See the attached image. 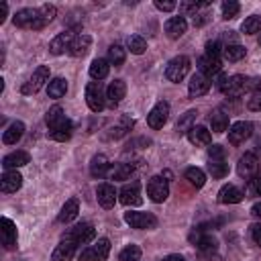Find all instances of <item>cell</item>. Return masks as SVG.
I'll return each instance as SVG.
<instances>
[{
	"label": "cell",
	"mask_w": 261,
	"mask_h": 261,
	"mask_svg": "<svg viewBox=\"0 0 261 261\" xmlns=\"http://www.w3.org/2000/svg\"><path fill=\"white\" fill-rule=\"evenodd\" d=\"M220 67H222V61H220V57H214V55H206V53H204V55L200 57V61H198L200 73H204V75H208V77L220 73Z\"/></svg>",
	"instance_id": "22"
},
{
	"label": "cell",
	"mask_w": 261,
	"mask_h": 261,
	"mask_svg": "<svg viewBox=\"0 0 261 261\" xmlns=\"http://www.w3.org/2000/svg\"><path fill=\"white\" fill-rule=\"evenodd\" d=\"M208 157L212 161H220V159H224V149L220 145H212V147H208Z\"/></svg>",
	"instance_id": "52"
},
{
	"label": "cell",
	"mask_w": 261,
	"mask_h": 261,
	"mask_svg": "<svg viewBox=\"0 0 261 261\" xmlns=\"http://www.w3.org/2000/svg\"><path fill=\"white\" fill-rule=\"evenodd\" d=\"M249 239L253 241L255 247H261V222H253L249 226Z\"/></svg>",
	"instance_id": "48"
},
{
	"label": "cell",
	"mask_w": 261,
	"mask_h": 261,
	"mask_svg": "<svg viewBox=\"0 0 261 261\" xmlns=\"http://www.w3.org/2000/svg\"><path fill=\"white\" fill-rule=\"evenodd\" d=\"M110 255V241L106 237L98 239V243L82 249L77 253V261H106Z\"/></svg>",
	"instance_id": "3"
},
{
	"label": "cell",
	"mask_w": 261,
	"mask_h": 261,
	"mask_svg": "<svg viewBox=\"0 0 261 261\" xmlns=\"http://www.w3.org/2000/svg\"><path fill=\"white\" fill-rule=\"evenodd\" d=\"M155 8H159V10H163V12H171V10H175L177 8V2H173V0H155Z\"/></svg>",
	"instance_id": "53"
},
{
	"label": "cell",
	"mask_w": 261,
	"mask_h": 261,
	"mask_svg": "<svg viewBox=\"0 0 261 261\" xmlns=\"http://www.w3.org/2000/svg\"><path fill=\"white\" fill-rule=\"evenodd\" d=\"M259 155H261V145H259Z\"/></svg>",
	"instance_id": "59"
},
{
	"label": "cell",
	"mask_w": 261,
	"mask_h": 261,
	"mask_svg": "<svg viewBox=\"0 0 261 261\" xmlns=\"http://www.w3.org/2000/svg\"><path fill=\"white\" fill-rule=\"evenodd\" d=\"M39 12H41V16L45 18V22L49 24V22L55 18V14H57V8H55L53 4H43V6L39 8Z\"/></svg>",
	"instance_id": "49"
},
{
	"label": "cell",
	"mask_w": 261,
	"mask_h": 261,
	"mask_svg": "<svg viewBox=\"0 0 261 261\" xmlns=\"http://www.w3.org/2000/svg\"><path fill=\"white\" fill-rule=\"evenodd\" d=\"M63 239H69V241H73L77 245H86V243H90V241L96 239V228H94L92 222H80V224L71 226L63 234Z\"/></svg>",
	"instance_id": "7"
},
{
	"label": "cell",
	"mask_w": 261,
	"mask_h": 261,
	"mask_svg": "<svg viewBox=\"0 0 261 261\" xmlns=\"http://www.w3.org/2000/svg\"><path fill=\"white\" fill-rule=\"evenodd\" d=\"M241 31L245 35H255V33H261V16L259 14H251L243 20L241 24Z\"/></svg>",
	"instance_id": "41"
},
{
	"label": "cell",
	"mask_w": 261,
	"mask_h": 261,
	"mask_svg": "<svg viewBox=\"0 0 261 261\" xmlns=\"http://www.w3.org/2000/svg\"><path fill=\"white\" fill-rule=\"evenodd\" d=\"M237 173L243 177V179H251V177H255V175H259V159H257V155L255 153H245L241 159H239V163H237Z\"/></svg>",
	"instance_id": "10"
},
{
	"label": "cell",
	"mask_w": 261,
	"mask_h": 261,
	"mask_svg": "<svg viewBox=\"0 0 261 261\" xmlns=\"http://www.w3.org/2000/svg\"><path fill=\"white\" fill-rule=\"evenodd\" d=\"M251 214H253L255 218H261V202H257V204L251 206Z\"/></svg>",
	"instance_id": "56"
},
{
	"label": "cell",
	"mask_w": 261,
	"mask_h": 261,
	"mask_svg": "<svg viewBox=\"0 0 261 261\" xmlns=\"http://www.w3.org/2000/svg\"><path fill=\"white\" fill-rule=\"evenodd\" d=\"M124 220H126V224H130V228H139V230H153L159 224L155 214H151V212H135V210L124 212Z\"/></svg>",
	"instance_id": "4"
},
{
	"label": "cell",
	"mask_w": 261,
	"mask_h": 261,
	"mask_svg": "<svg viewBox=\"0 0 261 261\" xmlns=\"http://www.w3.org/2000/svg\"><path fill=\"white\" fill-rule=\"evenodd\" d=\"M190 241L202 251V253H214L216 251V247H218V243H216V239L212 237V234H206L204 230H200V228H196L192 234H190Z\"/></svg>",
	"instance_id": "15"
},
{
	"label": "cell",
	"mask_w": 261,
	"mask_h": 261,
	"mask_svg": "<svg viewBox=\"0 0 261 261\" xmlns=\"http://www.w3.org/2000/svg\"><path fill=\"white\" fill-rule=\"evenodd\" d=\"M161 261H184V257H181V255H175V253H171V255L163 257Z\"/></svg>",
	"instance_id": "57"
},
{
	"label": "cell",
	"mask_w": 261,
	"mask_h": 261,
	"mask_svg": "<svg viewBox=\"0 0 261 261\" xmlns=\"http://www.w3.org/2000/svg\"><path fill=\"white\" fill-rule=\"evenodd\" d=\"M188 71H190V57L177 55V57H173V59L167 63V67H165V77H167L169 82H173V84H179V82L188 75Z\"/></svg>",
	"instance_id": "5"
},
{
	"label": "cell",
	"mask_w": 261,
	"mask_h": 261,
	"mask_svg": "<svg viewBox=\"0 0 261 261\" xmlns=\"http://www.w3.org/2000/svg\"><path fill=\"white\" fill-rule=\"evenodd\" d=\"M110 167H112V165L108 163V157L102 155V153L94 155L92 161H90V173H92L94 177H104V175H108Z\"/></svg>",
	"instance_id": "30"
},
{
	"label": "cell",
	"mask_w": 261,
	"mask_h": 261,
	"mask_svg": "<svg viewBox=\"0 0 261 261\" xmlns=\"http://www.w3.org/2000/svg\"><path fill=\"white\" fill-rule=\"evenodd\" d=\"M0 226H2L0 230H2V245H4V249L12 251L16 247V226H14V222L10 218L2 216L0 218Z\"/></svg>",
	"instance_id": "18"
},
{
	"label": "cell",
	"mask_w": 261,
	"mask_h": 261,
	"mask_svg": "<svg viewBox=\"0 0 261 261\" xmlns=\"http://www.w3.org/2000/svg\"><path fill=\"white\" fill-rule=\"evenodd\" d=\"M90 45H92V39H90V35H77V37H73V41H71L69 53H71L73 57H84V55L88 53Z\"/></svg>",
	"instance_id": "31"
},
{
	"label": "cell",
	"mask_w": 261,
	"mask_h": 261,
	"mask_svg": "<svg viewBox=\"0 0 261 261\" xmlns=\"http://www.w3.org/2000/svg\"><path fill=\"white\" fill-rule=\"evenodd\" d=\"M137 165L139 163H116L114 167H110V171H108V177L110 179H128L130 177V173L137 169Z\"/></svg>",
	"instance_id": "33"
},
{
	"label": "cell",
	"mask_w": 261,
	"mask_h": 261,
	"mask_svg": "<svg viewBox=\"0 0 261 261\" xmlns=\"http://www.w3.org/2000/svg\"><path fill=\"white\" fill-rule=\"evenodd\" d=\"M49 139H53V141H59V143H63V141H69V139H71V124H67V126H61V128H55V130H49Z\"/></svg>",
	"instance_id": "46"
},
{
	"label": "cell",
	"mask_w": 261,
	"mask_h": 261,
	"mask_svg": "<svg viewBox=\"0 0 261 261\" xmlns=\"http://www.w3.org/2000/svg\"><path fill=\"white\" fill-rule=\"evenodd\" d=\"M188 141L192 143V145H196V147H206V145H210L212 143V135H210V130L206 128V126H202V124H194L190 130H188Z\"/></svg>",
	"instance_id": "25"
},
{
	"label": "cell",
	"mask_w": 261,
	"mask_h": 261,
	"mask_svg": "<svg viewBox=\"0 0 261 261\" xmlns=\"http://www.w3.org/2000/svg\"><path fill=\"white\" fill-rule=\"evenodd\" d=\"M108 71H110V63H108V59H102V57H96L92 63H90V77L92 80H104L106 75H108Z\"/></svg>",
	"instance_id": "32"
},
{
	"label": "cell",
	"mask_w": 261,
	"mask_h": 261,
	"mask_svg": "<svg viewBox=\"0 0 261 261\" xmlns=\"http://www.w3.org/2000/svg\"><path fill=\"white\" fill-rule=\"evenodd\" d=\"M24 135V122L20 120H14L4 133H2V143L4 145H16Z\"/></svg>",
	"instance_id": "29"
},
{
	"label": "cell",
	"mask_w": 261,
	"mask_h": 261,
	"mask_svg": "<svg viewBox=\"0 0 261 261\" xmlns=\"http://www.w3.org/2000/svg\"><path fill=\"white\" fill-rule=\"evenodd\" d=\"M124 59H126V51H124L118 43H114V45L108 47V63H110V65L120 67V65L124 63Z\"/></svg>",
	"instance_id": "37"
},
{
	"label": "cell",
	"mask_w": 261,
	"mask_h": 261,
	"mask_svg": "<svg viewBox=\"0 0 261 261\" xmlns=\"http://www.w3.org/2000/svg\"><path fill=\"white\" fill-rule=\"evenodd\" d=\"M247 194L249 196H261V173L247 179Z\"/></svg>",
	"instance_id": "47"
},
{
	"label": "cell",
	"mask_w": 261,
	"mask_h": 261,
	"mask_svg": "<svg viewBox=\"0 0 261 261\" xmlns=\"http://www.w3.org/2000/svg\"><path fill=\"white\" fill-rule=\"evenodd\" d=\"M184 177L194 186V188H202L206 184V173L200 169V167H188L184 171Z\"/></svg>",
	"instance_id": "39"
},
{
	"label": "cell",
	"mask_w": 261,
	"mask_h": 261,
	"mask_svg": "<svg viewBox=\"0 0 261 261\" xmlns=\"http://www.w3.org/2000/svg\"><path fill=\"white\" fill-rule=\"evenodd\" d=\"M49 75H51V71H49V65H39L35 71H33V75L22 84V88H20V92L24 94V96H31V94H37L43 86H45V82H49Z\"/></svg>",
	"instance_id": "6"
},
{
	"label": "cell",
	"mask_w": 261,
	"mask_h": 261,
	"mask_svg": "<svg viewBox=\"0 0 261 261\" xmlns=\"http://www.w3.org/2000/svg\"><path fill=\"white\" fill-rule=\"evenodd\" d=\"M12 22L18 29H33V31H39V29H43L47 24L45 18L41 16L39 8H20L12 16Z\"/></svg>",
	"instance_id": "2"
},
{
	"label": "cell",
	"mask_w": 261,
	"mask_h": 261,
	"mask_svg": "<svg viewBox=\"0 0 261 261\" xmlns=\"http://www.w3.org/2000/svg\"><path fill=\"white\" fill-rule=\"evenodd\" d=\"M86 102H88V108L92 112H102L104 110L106 100H104V92H102L100 82H90L86 86Z\"/></svg>",
	"instance_id": "9"
},
{
	"label": "cell",
	"mask_w": 261,
	"mask_h": 261,
	"mask_svg": "<svg viewBox=\"0 0 261 261\" xmlns=\"http://www.w3.org/2000/svg\"><path fill=\"white\" fill-rule=\"evenodd\" d=\"M251 135H253V124L247 122V120H239V122H234V124L230 126V130H228V143H230V145H241V143H245Z\"/></svg>",
	"instance_id": "13"
},
{
	"label": "cell",
	"mask_w": 261,
	"mask_h": 261,
	"mask_svg": "<svg viewBox=\"0 0 261 261\" xmlns=\"http://www.w3.org/2000/svg\"><path fill=\"white\" fill-rule=\"evenodd\" d=\"M126 45H128L130 53H135V55H143L147 51V41L141 35H130L128 41H126Z\"/></svg>",
	"instance_id": "44"
},
{
	"label": "cell",
	"mask_w": 261,
	"mask_h": 261,
	"mask_svg": "<svg viewBox=\"0 0 261 261\" xmlns=\"http://www.w3.org/2000/svg\"><path fill=\"white\" fill-rule=\"evenodd\" d=\"M243 198H245V192L241 188H237L234 184H226L218 192V202L220 204H239V202H243Z\"/></svg>",
	"instance_id": "20"
},
{
	"label": "cell",
	"mask_w": 261,
	"mask_h": 261,
	"mask_svg": "<svg viewBox=\"0 0 261 261\" xmlns=\"http://www.w3.org/2000/svg\"><path fill=\"white\" fill-rule=\"evenodd\" d=\"M77 247H80L77 243H73L69 239H61L59 245L51 253V261H71V257L75 255Z\"/></svg>",
	"instance_id": "16"
},
{
	"label": "cell",
	"mask_w": 261,
	"mask_h": 261,
	"mask_svg": "<svg viewBox=\"0 0 261 261\" xmlns=\"http://www.w3.org/2000/svg\"><path fill=\"white\" fill-rule=\"evenodd\" d=\"M65 92H67V82L63 77H53L47 86L49 98H61V96H65Z\"/></svg>",
	"instance_id": "38"
},
{
	"label": "cell",
	"mask_w": 261,
	"mask_h": 261,
	"mask_svg": "<svg viewBox=\"0 0 261 261\" xmlns=\"http://www.w3.org/2000/svg\"><path fill=\"white\" fill-rule=\"evenodd\" d=\"M31 161V155L27 151H12L8 153L4 159H2V167L8 171V169H16V167H22Z\"/></svg>",
	"instance_id": "28"
},
{
	"label": "cell",
	"mask_w": 261,
	"mask_h": 261,
	"mask_svg": "<svg viewBox=\"0 0 261 261\" xmlns=\"http://www.w3.org/2000/svg\"><path fill=\"white\" fill-rule=\"evenodd\" d=\"M167 118H169V104H167L165 100H159V102L151 108V112L147 114V124L157 130V128H161V126L167 122Z\"/></svg>",
	"instance_id": "11"
},
{
	"label": "cell",
	"mask_w": 261,
	"mask_h": 261,
	"mask_svg": "<svg viewBox=\"0 0 261 261\" xmlns=\"http://www.w3.org/2000/svg\"><path fill=\"white\" fill-rule=\"evenodd\" d=\"M259 45H261V35H259Z\"/></svg>",
	"instance_id": "58"
},
{
	"label": "cell",
	"mask_w": 261,
	"mask_h": 261,
	"mask_svg": "<svg viewBox=\"0 0 261 261\" xmlns=\"http://www.w3.org/2000/svg\"><path fill=\"white\" fill-rule=\"evenodd\" d=\"M118 200H120V204H124V206H141V204H143V198H141V184H139V181L124 184L122 190L118 192Z\"/></svg>",
	"instance_id": "12"
},
{
	"label": "cell",
	"mask_w": 261,
	"mask_h": 261,
	"mask_svg": "<svg viewBox=\"0 0 261 261\" xmlns=\"http://www.w3.org/2000/svg\"><path fill=\"white\" fill-rule=\"evenodd\" d=\"M20 186H22V175L16 169H8V171L2 173V177H0V190L4 194H12V192L20 190Z\"/></svg>",
	"instance_id": "17"
},
{
	"label": "cell",
	"mask_w": 261,
	"mask_h": 261,
	"mask_svg": "<svg viewBox=\"0 0 261 261\" xmlns=\"http://www.w3.org/2000/svg\"><path fill=\"white\" fill-rule=\"evenodd\" d=\"M167 181H169V179H165L163 175H153V177L147 181V196H149L153 202H157V204L165 202L167 196H169V184H167Z\"/></svg>",
	"instance_id": "8"
},
{
	"label": "cell",
	"mask_w": 261,
	"mask_h": 261,
	"mask_svg": "<svg viewBox=\"0 0 261 261\" xmlns=\"http://www.w3.org/2000/svg\"><path fill=\"white\" fill-rule=\"evenodd\" d=\"M116 190H114V186L112 184H100L98 188H96V198H98V204L102 206V208H106V210H110L112 206H114V202H116Z\"/></svg>",
	"instance_id": "19"
},
{
	"label": "cell",
	"mask_w": 261,
	"mask_h": 261,
	"mask_svg": "<svg viewBox=\"0 0 261 261\" xmlns=\"http://www.w3.org/2000/svg\"><path fill=\"white\" fill-rule=\"evenodd\" d=\"M133 126H135V120L128 118V116H122V118L118 120V124H114V126L108 130V137H110V139H120V137L128 135V130H130Z\"/></svg>",
	"instance_id": "35"
},
{
	"label": "cell",
	"mask_w": 261,
	"mask_h": 261,
	"mask_svg": "<svg viewBox=\"0 0 261 261\" xmlns=\"http://www.w3.org/2000/svg\"><path fill=\"white\" fill-rule=\"evenodd\" d=\"M141 255H143L141 247L135 245V243H130V245H126V247L118 253V261H141Z\"/></svg>",
	"instance_id": "42"
},
{
	"label": "cell",
	"mask_w": 261,
	"mask_h": 261,
	"mask_svg": "<svg viewBox=\"0 0 261 261\" xmlns=\"http://www.w3.org/2000/svg\"><path fill=\"white\" fill-rule=\"evenodd\" d=\"M212 77H208V75H204V73H194L192 75V80H190V84H188V94H190V98H198V96H204V94H208V90H210V86H212V82H210Z\"/></svg>",
	"instance_id": "14"
},
{
	"label": "cell",
	"mask_w": 261,
	"mask_h": 261,
	"mask_svg": "<svg viewBox=\"0 0 261 261\" xmlns=\"http://www.w3.org/2000/svg\"><path fill=\"white\" fill-rule=\"evenodd\" d=\"M220 53H222V45H220V41H208L206 43V55H214V57H220Z\"/></svg>",
	"instance_id": "51"
},
{
	"label": "cell",
	"mask_w": 261,
	"mask_h": 261,
	"mask_svg": "<svg viewBox=\"0 0 261 261\" xmlns=\"http://www.w3.org/2000/svg\"><path fill=\"white\" fill-rule=\"evenodd\" d=\"M124 96H126V84H124L122 80H114V82L108 84V88H106V98H108V106H110V108H114Z\"/></svg>",
	"instance_id": "23"
},
{
	"label": "cell",
	"mask_w": 261,
	"mask_h": 261,
	"mask_svg": "<svg viewBox=\"0 0 261 261\" xmlns=\"http://www.w3.org/2000/svg\"><path fill=\"white\" fill-rule=\"evenodd\" d=\"M208 171H210V175H212L214 179H222L224 175H228V163H224V159H220V161H212V159H210Z\"/></svg>",
	"instance_id": "43"
},
{
	"label": "cell",
	"mask_w": 261,
	"mask_h": 261,
	"mask_svg": "<svg viewBox=\"0 0 261 261\" xmlns=\"http://www.w3.org/2000/svg\"><path fill=\"white\" fill-rule=\"evenodd\" d=\"M218 90L230 98H237L241 94H245L249 90V77L247 75H241V73H234V75H220L218 82H216Z\"/></svg>",
	"instance_id": "1"
},
{
	"label": "cell",
	"mask_w": 261,
	"mask_h": 261,
	"mask_svg": "<svg viewBox=\"0 0 261 261\" xmlns=\"http://www.w3.org/2000/svg\"><path fill=\"white\" fill-rule=\"evenodd\" d=\"M247 108L253 110V112H261V90H257V92L251 94V98L247 102Z\"/></svg>",
	"instance_id": "50"
},
{
	"label": "cell",
	"mask_w": 261,
	"mask_h": 261,
	"mask_svg": "<svg viewBox=\"0 0 261 261\" xmlns=\"http://www.w3.org/2000/svg\"><path fill=\"white\" fill-rule=\"evenodd\" d=\"M196 118H198V110H188V112H184V114L179 116V120H177L175 128H177L179 133H188V130L194 126Z\"/></svg>",
	"instance_id": "40"
},
{
	"label": "cell",
	"mask_w": 261,
	"mask_h": 261,
	"mask_svg": "<svg viewBox=\"0 0 261 261\" xmlns=\"http://www.w3.org/2000/svg\"><path fill=\"white\" fill-rule=\"evenodd\" d=\"M71 41H73V33H71V31H63V33H59L57 37H53V41L49 43V51H51L53 55H61V53L69 51Z\"/></svg>",
	"instance_id": "21"
},
{
	"label": "cell",
	"mask_w": 261,
	"mask_h": 261,
	"mask_svg": "<svg viewBox=\"0 0 261 261\" xmlns=\"http://www.w3.org/2000/svg\"><path fill=\"white\" fill-rule=\"evenodd\" d=\"M239 10H241V4L239 2H234V0H224L222 2V18L224 20L234 18L239 14Z\"/></svg>",
	"instance_id": "45"
},
{
	"label": "cell",
	"mask_w": 261,
	"mask_h": 261,
	"mask_svg": "<svg viewBox=\"0 0 261 261\" xmlns=\"http://www.w3.org/2000/svg\"><path fill=\"white\" fill-rule=\"evenodd\" d=\"M186 31H188V20L184 16H171L165 22V35L169 39H179Z\"/></svg>",
	"instance_id": "26"
},
{
	"label": "cell",
	"mask_w": 261,
	"mask_h": 261,
	"mask_svg": "<svg viewBox=\"0 0 261 261\" xmlns=\"http://www.w3.org/2000/svg\"><path fill=\"white\" fill-rule=\"evenodd\" d=\"M210 124H212V130L214 133H224L228 128V114H224L222 110H214L210 114Z\"/></svg>",
	"instance_id": "36"
},
{
	"label": "cell",
	"mask_w": 261,
	"mask_h": 261,
	"mask_svg": "<svg viewBox=\"0 0 261 261\" xmlns=\"http://www.w3.org/2000/svg\"><path fill=\"white\" fill-rule=\"evenodd\" d=\"M77 214H80V200H77V198H69V200L63 204L61 212L57 214V220H59L61 224H67V222L75 220Z\"/></svg>",
	"instance_id": "27"
},
{
	"label": "cell",
	"mask_w": 261,
	"mask_h": 261,
	"mask_svg": "<svg viewBox=\"0 0 261 261\" xmlns=\"http://www.w3.org/2000/svg\"><path fill=\"white\" fill-rule=\"evenodd\" d=\"M6 14H8V4L6 2H0V24L6 20Z\"/></svg>",
	"instance_id": "55"
},
{
	"label": "cell",
	"mask_w": 261,
	"mask_h": 261,
	"mask_svg": "<svg viewBox=\"0 0 261 261\" xmlns=\"http://www.w3.org/2000/svg\"><path fill=\"white\" fill-rule=\"evenodd\" d=\"M245 55H247V49L239 43H228V45L222 47V57L226 61H241Z\"/></svg>",
	"instance_id": "34"
},
{
	"label": "cell",
	"mask_w": 261,
	"mask_h": 261,
	"mask_svg": "<svg viewBox=\"0 0 261 261\" xmlns=\"http://www.w3.org/2000/svg\"><path fill=\"white\" fill-rule=\"evenodd\" d=\"M208 20H210V12H208V10L194 14V24H196V27H202V24H206Z\"/></svg>",
	"instance_id": "54"
},
{
	"label": "cell",
	"mask_w": 261,
	"mask_h": 261,
	"mask_svg": "<svg viewBox=\"0 0 261 261\" xmlns=\"http://www.w3.org/2000/svg\"><path fill=\"white\" fill-rule=\"evenodd\" d=\"M45 122H47L49 130H55V128H61V126H67V124H71V122L65 118V114H63V108H61V106H57V104L49 108V112L45 114Z\"/></svg>",
	"instance_id": "24"
}]
</instances>
